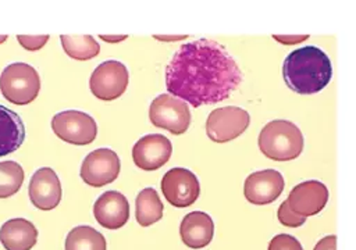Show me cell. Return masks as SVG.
I'll return each instance as SVG.
<instances>
[{
	"mask_svg": "<svg viewBox=\"0 0 356 250\" xmlns=\"http://www.w3.org/2000/svg\"><path fill=\"white\" fill-rule=\"evenodd\" d=\"M277 217H278V221H280L284 226H289V228H298V226L303 225L305 221H306V217L293 212V211L288 207L286 201H282L281 206L278 207Z\"/></svg>",
	"mask_w": 356,
	"mask_h": 250,
	"instance_id": "cell-23",
	"label": "cell"
},
{
	"mask_svg": "<svg viewBox=\"0 0 356 250\" xmlns=\"http://www.w3.org/2000/svg\"><path fill=\"white\" fill-rule=\"evenodd\" d=\"M186 38H188L186 35H153V39L160 42H177Z\"/></svg>",
	"mask_w": 356,
	"mask_h": 250,
	"instance_id": "cell-28",
	"label": "cell"
},
{
	"mask_svg": "<svg viewBox=\"0 0 356 250\" xmlns=\"http://www.w3.org/2000/svg\"><path fill=\"white\" fill-rule=\"evenodd\" d=\"M25 139V126L21 117L0 104V157L14 153Z\"/></svg>",
	"mask_w": 356,
	"mask_h": 250,
	"instance_id": "cell-18",
	"label": "cell"
},
{
	"mask_svg": "<svg viewBox=\"0 0 356 250\" xmlns=\"http://www.w3.org/2000/svg\"><path fill=\"white\" fill-rule=\"evenodd\" d=\"M51 129L58 139L76 146L92 143L97 135V124L93 117L78 110L57 112L51 118Z\"/></svg>",
	"mask_w": 356,
	"mask_h": 250,
	"instance_id": "cell-6",
	"label": "cell"
},
{
	"mask_svg": "<svg viewBox=\"0 0 356 250\" xmlns=\"http://www.w3.org/2000/svg\"><path fill=\"white\" fill-rule=\"evenodd\" d=\"M161 192L165 200L174 207L192 206L200 194V183L197 176L181 167L171 168L161 179Z\"/></svg>",
	"mask_w": 356,
	"mask_h": 250,
	"instance_id": "cell-9",
	"label": "cell"
},
{
	"mask_svg": "<svg viewBox=\"0 0 356 250\" xmlns=\"http://www.w3.org/2000/svg\"><path fill=\"white\" fill-rule=\"evenodd\" d=\"M241 82L242 72L234 57L206 38L182 44L165 68L168 93L193 107L228 99Z\"/></svg>",
	"mask_w": 356,
	"mask_h": 250,
	"instance_id": "cell-1",
	"label": "cell"
},
{
	"mask_svg": "<svg viewBox=\"0 0 356 250\" xmlns=\"http://www.w3.org/2000/svg\"><path fill=\"white\" fill-rule=\"evenodd\" d=\"M127 38H128V35H100V39L107 43H118Z\"/></svg>",
	"mask_w": 356,
	"mask_h": 250,
	"instance_id": "cell-29",
	"label": "cell"
},
{
	"mask_svg": "<svg viewBox=\"0 0 356 250\" xmlns=\"http://www.w3.org/2000/svg\"><path fill=\"white\" fill-rule=\"evenodd\" d=\"M65 250H106L104 236L92 226L79 225L72 228L65 238Z\"/></svg>",
	"mask_w": 356,
	"mask_h": 250,
	"instance_id": "cell-20",
	"label": "cell"
},
{
	"mask_svg": "<svg viewBox=\"0 0 356 250\" xmlns=\"http://www.w3.org/2000/svg\"><path fill=\"white\" fill-rule=\"evenodd\" d=\"M36 242L38 229L25 218H11L0 228V243L6 250H31Z\"/></svg>",
	"mask_w": 356,
	"mask_h": 250,
	"instance_id": "cell-17",
	"label": "cell"
},
{
	"mask_svg": "<svg viewBox=\"0 0 356 250\" xmlns=\"http://www.w3.org/2000/svg\"><path fill=\"white\" fill-rule=\"evenodd\" d=\"M172 144L168 138L160 133L142 136L132 147L134 164L145 171L161 168L171 157Z\"/></svg>",
	"mask_w": 356,
	"mask_h": 250,
	"instance_id": "cell-11",
	"label": "cell"
},
{
	"mask_svg": "<svg viewBox=\"0 0 356 250\" xmlns=\"http://www.w3.org/2000/svg\"><path fill=\"white\" fill-rule=\"evenodd\" d=\"M259 149L270 160L291 161L303 150V135L293 122L274 119L261 128Z\"/></svg>",
	"mask_w": 356,
	"mask_h": 250,
	"instance_id": "cell-3",
	"label": "cell"
},
{
	"mask_svg": "<svg viewBox=\"0 0 356 250\" xmlns=\"http://www.w3.org/2000/svg\"><path fill=\"white\" fill-rule=\"evenodd\" d=\"M313 250H337V236L328 235L320 239Z\"/></svg>",
	"mask_w": 356,
	"mask_h": 250,
	"instance_id": "cell-27",
	"label": "cell"
},
{
	"mask_svg": "<svg viewBox=\"0 0 356 250\" xmlns=\"http://www.w3.org/2000/svg\"><path fill=\"white\" fill-rule=\"evenodd\" d=\"M163 217V203L153 188L142 189L135 200V218L140 226H150Z\"/></svg>",
	"mask_w": 356,
	"mask_h": 250,
	"instance_id": "cell-19",
	"label": "cell"
},
{
	"mask_svg": "<svg viewBox=\"0 0 356 250\" xmlns=\"http://www.w3.org/2000/svg\"><path fill=\"white\" fill-rule=\"evenodd\" d=\"M284 178L275 169H263L252 172L243 183L246 200L256 206L270 204L278 199L284 190Z\"/></svg>",
	"mask_w": 356,
	"mask_h": 250,
	"instance_id": "cell-12",
	"label": "cell"
},
{
	"mask_svg": "<svg viewBox=\"0 0 356 250\" xmlns=\"http://www.w3.org/2000/svg\"><path fill=\"white\" fill-rule=\"evenodd\" d=\"M150 122L156 128L168 131L172 135H181L191 125L189 106L181 99L163 93L159 94L149 107Z\"/></svg>",
	"mask_w": 356,
	"mask_h": 250,
	"instance_id": "cell-5",
	"label": "cell"
},
{
	"mask_svg": "<svg viewBox=\"0 0 356 250\" xmlns=\"http://www.w3.org/2000/svg\"><path fill=\"white\" fill-rule=\"evenodd\" d=\"M288 207L303 217L318 214L328 201V189L320 181H305L296 185L285 200Z\"/></svg>",
	"mask_w": 356,
	"mask_h": 250,
	"instance_id": "cell-13",
	"label": "cell"
},
{
	"mask_svg": "<svg viewBox=\"0 0 356 250\" xmlns=\"http://www.w3.org/2000/svg\"><path fill=\"white\" fill-rule=\"evenodd\" d=\"M267 250H303V247L296 238L288 233H280L270 240Z\"/></svg>",
	"mask_w": 356,
	"mask_h": 250,
	"instance_id": "cell-24",
	"label": "cell"
},
{
	"mask_svg": "<svg viewBox=\"0 0 356 250\" xmlns=\"http://www.w3.org/2000/svg\"><path fill=\"white\" fill-rule=\"evenodd\" d=\"M129 74L127 67L117 60L103 61L95 68L89 79V88L93 96L110 101L118 99L128 86Z\"/></svg>",
	"mask_w": 356,
	"mask_h": 250,
	"instance_id": "cell-8",
	"label": "cell"
},
{
	"mask_svg": "<svg viewBox=\"0 0 356 250\" xmlns=\"http://www.w3.org/2000/svg\"><path fill=\"white\" fill-rule=\"evenodd\" d=\"M6 39H7V35H0V43L6 42Z\"/></svg>",
	"mask_w": 356,
	"mask_h": 250,
	"instance_id": "cell-30",
	"label": "cell"
},
{
	"mask_svg": "<svg viewBox=\"0 0 356 250\" xmlns=\"http://www.w3.org/2000/svg\"><path fill=\"white\" fill-rule=\"evenodd\" d=\"M60 40L65 54L78 61L90 60L100 51L99 43L92 35H61Z\"/></svg>",
	"mask_w": 356,
	"mask_h": 250,
	"instance_id": "cell-21",
	"label": "cell"
},
{
	"mask_svg": "<svg viewBox=\"0 0 356 250\" xmlns=\"http://www.w3.org/2000/svg\"><path fill=\"white\" fill-rule=\"evenodd\" d=\"M40 90L38 71L26 62H13L0 75V92L6 100L17 106L32 103Z\"/></svg>",
	"mask_w": 356,
	"mask_h": 250,
	"instance_id": "cell-4",
	"label": "cell"
},
{
	"mask_svg": "<svg viewBox=\"0 0 356 250\" xmlns=\"http://www.w3.org/2000/svg\"><path fill=\"white\" fill-rule=\"evenodd\" d=\"M24 169L17 161H0V199L15 194L24 182Z\"/></svg>",
	"mask_w": 356,
	"mask_h": 250,
	"instance_id": "cell-22",
	"label": "cell"
},
{
	"mask_svg": "<svg viewBox=\"0 0 356 250\" xmlns=\"http://www.w3.org/2000/svg\"><path fill=\"white\" fill-rule=\"evenodd\" d=\"M179 235L182 242L191 249L206 247L213 239L214 222L209 214L192 211L182 218Z\"/></svg>",
	"mask_w": 356,
	"mask_h": 250,
	"instance_id": "cell-16",
	"label": "cell"
},
{
	"mask_svg": "<svg viewBox=\"0 0 356 250\" xmlns=\"http://www.w3.org/2000/svg\"><path fill=\"white\" fill-rule=\"evenodd\" d=\"M249 112L241 107L228 106L213 110L206 121V133L216 143H225L241 136L249 126Z\"/></svg>",
	"mask_w": 356,
	"mask_h": 250,
	"instance_id": "cell-7",
	"label": "cell"
},
{
	"mask_svg": "<svg viewBox=\"0 0 356 250\" xmlns=\"http://www.w3.org/2000/svg\"><path fill=\"white\" fill-rule=\"evenodd\" d=\"M93 215L100 226L106 229H120L129 218V203L122 193L107 190L95 201Z\"/></svg>",
	"mask_w": 356,
	"mask_h": 250,
	"instance_id": "cell-15",
	"label": "cell"
},
{
	"mask_svg": "<svg viewBox=\"0 0 356 250\" xmlns=\"http://www.w3.org/2000/svg\"><path fill=\"white\" fill-rule=\"evenodd\" d=\"M273 38L282 44H296L309 38V35H273Z\"/></svg>",
	"mask_w": 356,
	"mask_h": 250,
	"instance_id": "cell-26",
	"label": "cell"
},
{
	"mask_svg": "<svg viewBox=\"0 0 356 250\" xmlns=\"http://www.w3.org/2000/svg\"><path fill=\"white\" fill-rule=\"evenodd\" d=\"M121 169V162L117 153L103 147L90 151L82 161L79 175L85 183L93 188H100L117 179Z\"/></svg>",
	"mask_w": 356,
	"mask_h": 250,
	"instance_id": "cell-10",
	"label": "cell"
},
{
	"mask_svg": "<svg viewBox=\"0 0 356 250\" xmlns=\"http://www.w3.org/2000/svg\"><path fill=\"white\" fill-rule=\"evenodd\" d=\"M18 43L29 51H36L39 49H42L47 40L50 39L49 35H17Z\"/></svg>",
	"mask_w": 356,
	"mask_h": 250,
	"instance_id": "cell-25",
	"label": "cell"
},
{
	"mask_svg": "<svg viewBox=\"0 0 356 250\" xmlns=\"http://www.w3.org/2000/svg\"><path fill=\"white\" fill-rule=\"evenodd\" d=\"M282 76L286 86L295 93L314 94L328 85L332 76L331 61L321 49L305 46L285 57Z\"/></svg>",
	"mask_w": 356,
	"mask_h": 250,
	"instance_id": "cell-2",
	"label": "cell"
},
{
	"mask_svg": "<svg viewBox=\"0 0 356 250\" xmlns=\"http://www.w3.org/2000/svg\"><path fill=\"white\" fill-rule=\"evenodd\" d=\"M28 194L36 208L43 211L56 208L61 200V183L57 174L49 167L39 168L29 181Z\"/></svg>",
	"mask_w": 356,
	"mask_h": 250,
	"instance_id": "cell-14",
	"label": "cell"
}]
</instances>
